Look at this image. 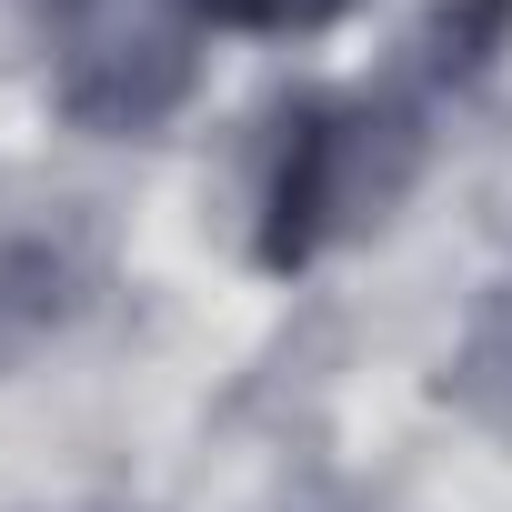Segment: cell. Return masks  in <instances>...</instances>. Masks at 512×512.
Here are the masks:
<instances>
[{
    "instance_id": "6da1fadb",
    "label": "cell",
    "mask_w": 512,
    "mask_h": 512,
    "mask_svg": "<svg viewBox=\"0 0 512 512\" xmlns=\"http://www.w3.org/2000/svg\"><path fill=\"white\" fill-rule=\"evenodd\" d=\"M51 312H61V272L41 262V251H11V241H0V362H11Z\"/></svg>"
}]
</instances>
